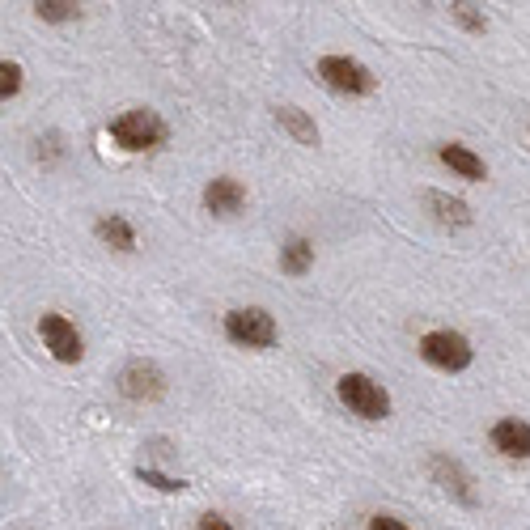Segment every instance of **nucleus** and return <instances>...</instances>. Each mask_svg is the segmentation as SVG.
Returning <instances> with one entry per match:
<instances>
[{"label":"nucleus","mask_w":530,"mask_h":530,"mask_svg":"<svg viewBox=\"0 0 530 530\" xmlns=\"http://www.w3.org/2000/svg\"><path fill=\"white\" fill-rule=\"evenodd\" d=\"M437 162L446 166L454 179H463V183H484L488 179V166H484V157L467 149V145H458V140H446V145H437Z\"/></svg>","instance_id":"9d476101"},{"label":"nucleus","mask_w":530,"mask_h":530,"mask_svg":"<svg viewBox=\"0 0 530 530\" xmlns=\"http://www.w3.org/2000/svg\"><path fill=\"white\" fill-rule=\"evenodd\" d=\"M204 212H212V217H238V212L246 208V187L234 179V174H217V179L204 183Z\"/></svg>","instance_id":"1a4fd4ad"},{"label":"nucleus","mask_w":530,"mask_h":530,"mask_svg":"<svg viewBox=\"0 0 530 530\" xmlns=\"http://www.w3.org/2000/svg\"><path fill=\"white\" fill-rule=\"evenodd\" d=\"M106 132H111V140L123 153H157L170 136L166 119L157 111H149V106H132V111L115 115L111 123H106Z\"/></svg>","instance_id":"f257e3e1"},{"label":"nucleus","mask_w":530,"mask_h":530,"mask_svg":"<svg viewBox=\"0 0 530 530\" xmlns=\"http://www.w3.org/2000/svg\"><path fill=\"white\" fill-rule=\"evenodd\" d=\"M39 340L51 352V361H60V365H81L85 361V335H81V327L73 323V318L60 314V310H47L39 318Z\"/></svg>","instance_id":"423d86ee"},{"label":"nucleus","mask_w":530,"mask_h":530,"mask_svg":"<svg viewBox=\"0 0 530 530\" xmlns=\"http://www.w3.org/2000/svg\"><path fill=\"white\" fill-rule=\"evenodd\" d=\"M221 331H225V340L234 344V348H251V352H263V348H272L280 340V323L263 306H234V310H225Z\"/></svg>","instance_id":"f03ea898"},{"label":"nucleus","mask_w":530,"mask_h":530,"mask_svg":"<svg viewBox=\"0 0 530 530\" xmlns=\"http://www.w3.org/2000/svg\"><path fill=\"white\" fill-rule=\"evenodd\" d=\"M276 123L297 140V145H318V123L302 111V106H280V111H276Z\"/></svg>","instance_id":"2eb2a0df"},{"label":"nucleus","mask_w":530,"mask_h":530,"mask_svg":"<svg viewBox=\"0 0 530 530\" xmlns=\"http://www.w3.org/2000/svg\"><path fill=\"white\" fill-rule=\"evenodd\" d=\"M416 352H420L424 365L441 369V374H463V369H471V361H475L471 340H467L463 331H454V327H433V331H424L420 344H416Z\"/></svg>","instance_id":"20e7f679"},{"label":"nucleus","mask_w":530,"mask_h":530,"mask_svg":"<svg viewBox=\"0 0 530 530\" xmlns=\"http://www.w3.org/2000/svg\"><path fill=\"white\" fill-rule=\"evenodd\" d=\"M34 17H39V22H51V26H64V22H77L81 5H73V0H39V5H34Z\"/></svg>","instance_id":"dca6fc26"},{"label":"nucleus","mask_w":530,"mask_h":530,"mask_svg":"<svg viewBox=\"0 0 530 530\" xmlns=\"http://www.w3.org/2000/svg\"><path fill=\"white\" fill-rule=\"evenodd\" d=\"M318 81L331 94H344V98H369L378 90V77L357 56H323L318 60Z\"/></svg>","instance_id":"39448f33"},{"label":"nucleus","mask_w":530,"mask_h":530,"mask_svg":"<svg viewBox=\"0 0 530 530\" xmlns=\"http://www.w3.org/2000/svg\"><path fill=\"white\" fill-rule=\"evenodd\" d=\"M429 471H433V480L450 492V497H458V501H475V488H471V475L463 471V463H454V458H446V454H433V463H429Z\"/></svg>","instance_id":"f8f14e48"},{"label":"nucleus","mask_w":530,"mask_h":530,"mask_svg":"<svg viewBox=\"0 0 530 530\" xmlns=\"http://www.w3.org/2000/svg\"><path fill=\"white\" fill-rule=\"evenodd\" d=\"M119 395L132 403H157L166 395V374L153 361H128L119 369Z\"/></svg>","instance_id":"0eeeda50"},{"label":"nucleus","mask_w":530,"mask_h":530,"mask_svg":"<svg viewBox=\"0 0 530 530\" xmlns=\"http://www.w3.org/2000/svg\"><path fill=\"white\" fill-rule=\"evenodd\" d=\"M365 530H412V526L403 522V518H395V514H369Z\"/></svg>","instance_id":"a211bd4d"},{"label":"nucleus","mask_w":530,"mask_h":530,"mask_svg":"<svg viewBox=\"0 0 530 530\" xmlns=\"http://www.w3.org/2000/svg\"><path fill=\"white\" fill-rule=\"evenodd\" d=\"M454 17H458V22H463L467 30H488V17H480L471 5H454Z\"/></svg>","instance_id":"6ab92c4d"},{"label":"nucleus","mask_w":530,"mask_h":530,"mask_svg":"<svg viewBox=\"0 0 530 530\" xmlns=\"http://www.w3.org/2000/svg\"><path fill=\"white\" fill-rule=\"evenodd\" d=\"M488 446L509 463H530V420L522 416H501L488 429Z\"/></svg>","instance_id":"6e6552de"},{"label":"nucleus","mask_w":530,"mask_h":530,"mask_svg":"<svg viewBox=\"0 0 530 530\" xmlns=\"http://www.w3.org/2000/svg\"><path fill=\"white\" fill-rule=\"evenodd\" d=\"M314 268V242L306 234H289L280 242V272L285 276H306Z\"/></svg>","instance_id":"4468645a"},{"label":"nucleus","mask_w":530,"mask_h":530,"mask_svg":"<svg viewBox=\"0 0 530 530\" xmlns=\"http://www.w3.org/2000/svg\"><path fill=\"white\" fill-rule=\"evenodd\" d=\"M94 238L106 246V251H119V255H132L136 251V229L128 217H119V212H102L94 221Z\"/></svg>","instance_id":"9b49d317"},{"label":"nucleus","mask_w":530,"mask_h":530,"mask_svg":"<svg viewBox=\"0 0 530 530\" xmlns=\"http://www.w3.org/2000/svg\"><path fill=\"white\" fill-rule=\"evenodd\" d=\"M335 399H340L344 408L352 416H361V420H386V416H391V391H386L378 378L361 374V369L335 378Z\"/></svg>","instance_id":"7ed1b4c3"},{"label":"nucleus","mask_w":530,"mask_h":530,"mask_svg":"<svg viewBox=\"0 0 530 530\" xmlns=\"http://www.w3.org/2000/svg\"><path fill=\"white\" fill-rule=\"evenodd\" d=\"M196 530H238V526L229 522L225 514H212V509H208V514H200V518H196Z\"/></svg>","instance_id":"aec40b11"},{"label":"nucleus","mask_w":530,"mask_h":530,"mask_svg":"<svg viewBox=\"0 0 530 530\" xmlns=\"http://www.w3.org/2000/svg\"><path fill=\"white\" fill-rule=\"evenodd\" d=\"M140 480H157V475H153V471H140ZM157 488H166V492H183L187 484H183V480H162Z\"/></svg>","instance_id":"412c9836"},{"label":"nucleus","mask_w":530,"mask_h":530,"mask_svg":"<svg viewBox=\"0 0 530 530\" xmlns=\"http://www.w3.org/2000/svg\"><path fill=\"white\" fill-rule=\"evenodd\" d=\"M424 208H429L433 221L446 225V229H467L471 225V208L458 196H446V191H429V196H424Z\"/></svg>","instance_id":"ddd939ff"},{"label":"nucleus","mask_w":530,"mask_h":530,"mask_svg":"<svg viewBox=\"0 0 530 530\" xmlns=\"http://www.w3.org/2000/svg\"><path fill=\"white\" fill-rule=\"evenodd\" d=\"M22 85H26V68L17 64V60H0V98H17L22 94Z\"/></svg>","instance_id":"f3484780"}]
</instances>
